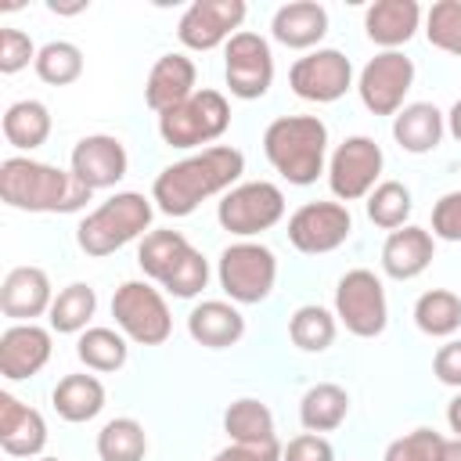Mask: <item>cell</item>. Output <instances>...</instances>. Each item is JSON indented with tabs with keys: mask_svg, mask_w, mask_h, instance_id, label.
Returning <instances> with one entry per match:
<instances>
[{
	"mask_svg": "<svg viewBox=\"0 0 461 461\" xmlns=\"http://www.w3.org/2000/svg\"><path fill=\"white\" fill-rule=\"evenodd\" d=\"M281 216H285V191L270 180H245L230 187L216 205L220 227L241 241L277 227Z\"/></svg>",
	"mask_w": 461,
	"mask_h": 461,
	"instance_id": "cell-8",
	"label": "cell"
},
{
	"mask_svg": "<svg viewBox=\"0 0 461 461\" xmlns=\"http://www.w3.org/2000/svg\"><path fill=\"white\" fill-rule=\"evenodd\" d=\"M216 277L234 306H256L274 292L277 256L259 241H234L220 252Z\"/></svg>",
	"mask_w": 461,
	"mask_h": 461,
	"instance_id": "cell-6",
	"label": "cell"
},
{
	"mask_svg": "<svg viewBox=\"0 0 461 461\" xmlns=\"http://www.w3.org/2000/svg\"><path fill=\"white\" fill-rule=\"evenodd\" d=\"M335 331H339V317L317 303H306L288 317V339L303 353H324L335 342Z\"/></svg>",
	"mask_w": 461,
	"mask_h": 461,
	"instance_id": "cell-33",
	"label": "cell"
},
{
	"mask_svg": "<svg viewBox=\"0 0 461 461\" xmlns=\"http://www.w3.org/2000/svg\"><path fill=\"white\" fill-rule=\"evenodd\" d=\"M223 79L238 101H259L274 83V54L259 32L241 29L223 47Z\"/></svg>",
	"mask_w": 461,
	"mask_h": 461,
	"instance_id": "cell-11",
	"label": "cell"
},
{
	"mask_svg": "<svg viewBox=\"0 0 461 461\" xmlns=\"http://www.w3.org/2000/svg\"><path fill=\"white\" fill-rule=\"evenodd\" d=\"M414 324L429 339H450L461 328V295L450 288H429L414 303Z\"/></svg>",
	"mask_w": 461,
	"mask_h": 461,
	"instance_id": "cell-32",
	"label": "cell"
},
{
	"mask_svg": "<svg viewBox=\"0 0 461 461\" xmlns=\"http://www.w3.org/2000/svg\"><path fill=\"white\" fill-rule=\"evenodd\" d=\"M411 212H414V198H411V187L400 184V180H382L367 194V220L375 227L389 230V234L400 230V227H407Z\"/></svg>",
	"mask_w": 461,
	"mask_h": 461,
	"instance_id": "cell-36",
	"label": "cell"
},
{
	"mask_svg": "<svg viewBox=\"0 0 461 461\" xmlns=\"http://www.w3.org/2000/svg\"><path fill=\"white\" fill-rule=\"evenodd\" d=\"M0 126H4V137H7L11 148H18V151H36L40 144H47L54 122H50V112H47L43 101L25 97V101L7 104Z\"/></svg>",
	"mask_w": 461,
	"mask_h": 461,
	"instance_id": "cell-30",
	"label": "cell"
},
{
	"mask_svg": "<svg viewBox=\"0 0 461 461\" xmlns=\"http://www.w3.org/2000/svg\"><path fill=\"white\" fill-rule=\"evenodd\" d=\"M0 447L7 457H40L47 447V421L14 393H0Z\"/></svg>",
	"mask_w": 461,
	"mask_h": 461,
	"instance_id": "cell-19",
	"label": "cell"
},
{
	"mask_svg": "<svg viewBox=\"0 0 461 461\" xmlns=\"http://www.w3.org/2000/svg\"><path fill=\"white\" fill-rule=\"evenodd\" d=\"M223 432L230 436V443L281 450L270 407H267L263 400H252V396H241V400H234V403L223 411Z\"/></svg>",
	"mask_w": 461,
	"mask_h": 461,
	"instance_id": "cell-26",
	"label": "cell"
},
{
	"mask_svg": "<svg viewBox=\"0 0 461 461\" xmlns=\"http://www.w3.org/2000/svg\"><path fill=\"white\" fill-rule=\"evenodd\" d=\"M432 238L461 241V191H447L432 205Z\"/></svg>",
	"mask_w": 461,
	"mask_h": 461,
	"instance_id": "cell-42",
	"label": "cell"
},
{
	"mask_svg": "<svg viewBox=\"0 0 461 461\" xmlns=\"http://www.w3.org/2000/svg\"><path fill=\"white\" fill-rule=\"evenodd\" d=\"M353 234V216L342 202H306L288 216V241L303 256H324L346 245Z\"/></svg>",
	"mask_w": 461,
	"mask_h": 461,
	"instance_id": "cell-14",
	"label": "cell"
},
{
	"mask_svg": "<svg viewBox=\"0 0 461 461\" xmlns=\"http://www.w3.org/2000/svg\"><path fill=\"white\" fill-rule=\"evenodd\" d=\"M126 342L130 339L122 331H115V328H86L79 335V342H76V357L90 371L108 375V371H119L126 364V357H130V346Z\"/></svg>",
	"mask_w": 461,
	"mask_h": 461,
	"instance_id": "cell-34",
	"label": "cell"
},
{
	"mask_svg": "<svg viewBox=\"0 0 461 461\" xmlns=\"http://www.w3.org/2000/svg\"><path fill=\"white\" fill-rule=\"evenodd\" d=\"M104 400H108V393H104L101 378H94V375H65L50 393L58 418L72 421V425L94 421L104 411Z\"/></svg>",
	"mask_w": 461,
	"mask_h": 461,
	"instance_id": "cell-27",
	"label": "cell"
},
{
	"mask_svg": "<svg viewBox=\"0 0 461 461\" xmlns=\"http://www.w3.org/2000/svg\"><path fill=\"white\" fill-rule=\"evenodd\" d=\"M54 292L43 267H14L0 285V310L14 324H36V317L50 313Z\"/></svg>",
	"mask_w": 461,
	"mask_h": 461,
	"instance_id": "cell-18",
	"label": "cell"
},
{
	"mask_svg": "<svg viewBox=\"0 0 461 461\" xmlns=\"http://www.w3.org/2000/svg\"><path fill=\"white\" fill-rule=\"evenodd\" d=\"M94 313H97V292L83 281H72L54 295L47 321H50V331L58 335H83Z\"/></svg>",
	"mask_w": 461,
	"mask_h": 461,
	"instance_id": "cell-31",
	"label": "cell"
},
{
	"mask_svg": "<svg viewBox=\"0 0 461 461\" xmlns=\"http://www.w3.org/2000/svg\"><path fill=\"white\" fill-rule=\"evenodd\" d=\"M115 328L137 346H162L173 335V313L162 292L148 281H122L112 295Z\"/></svg>",
	"mask_w": 461,
	"mask_h": 461,
	"instance_id": "cell-7",
	"label": "cell"
},
{
	"mask_svg": "<svg viewBox=\"0 0 461 461\" xmlns=\"http://www.w3.org/2000/svg\"><path fill=\"white\" fill-rule=\"evenodd\" d=\"M425 36L432 47L461 58V0H439L425 14Z\"/></svg>",
	"mask_w": 461,
	"mask_h": 461,
	"instance_id": "cell-38",
	"label": "cell"
},
{
	"mask_svg": "<svg viewBox=\"0 0 461 461\" xmlns=\"http://www.w3.org/2000/svg\"><path fill=\"white\" fill-rule=\"evenodd\" d=\"M447 130L454 133V140L461 144V97L450 104V112H447Z\"/></svg>",
	"mask_w": 461,
	"mask_h": 461,
	"instance_id": "cell-47",
	"label": "cell"
},
{
	"mask_svg": "<svg viewBox=\"0 0 461 461\" xmlns=\"http://www.w3.org/2000/svg\"><path fill=\"white\" fill-rule=\"evenodd\" d=\"M194 79H198V68L187 54H162L151 72H148V83H144V101L155 115L184 104L191 94H194Z\"/></svg>",
	"mask_w": 461,
	"mask_h": 461,
	"instance_id": "cell-21",
	"label": "cell"
},
{
	"mask_svg": "<svg viewBox=\"0 0 461 461\" xmlns=\"http://www.w3.org/2000/svg\"><path fill=\"white\" fill-rule=\"evenodd\" d=\"M267 162L295 187L317 184L328 158V126L317 115H277L263 130Z\"/></svg>",
	"mask_w": 461,
	"mask_h": 461,
	"instance_id": "cell-3",
	"label": "cell"
},
{
	"mask_svg": "<svg viewBox=\"0 0 461 461\" xmlns=\"http://www.w3.org/2000/svg\"><path fill=\"white\" fill-rule=\"evenodd\" d=\"M411 86H414V61L403 50L375 54L357 76V94L371 115H396Z\"/></svg>",
	"mask_w": 461,
	"mask_h": 461,
	"instance_id": "cell-13",
	"label": "cell"
},
{
	"mask_svg": "<svg viewBox=\"0 0 461 461\" xmlns=\"http://www.w3.org/2000/svg\"><path fill=\"white\" fill-rule=\"evenodd\" d=\"M335 317L357 339H375L389 324V303L375 270H346L335 285Z\"/></svg>",
	"mask_w": 461,
	"mask_h": 461,
	"instance_id": "cell-9",
	"label": "cell"
},
{
	"mask_svg": "<svg viewBox=\"0 0 461 461\" xmlns=\"http://www.w3.org/2000/svg\"><path fill=\"white\" fill-rule=\"evenodd\" d=\"M230 126V104L220 90L205 86V90H194L184 104L169 108L158 115V137L162 144L169 148H202V144H212L216 137H223Z\"/></svg>",
	"mask_w": 461,
	"mask_h": 461,
	"instance_id": "cell-5",
	"label": "cell"
},
{
	"mask_svg": "<svg viewBox=\"0 0 461 461\" xmlns=\"http://www.w3.org/2000/svg\"><path fill=\"white\" fill-rule=\"evenodd\" d=\"M68 169L90 191H104V187H115L126 176L130 158H126V148H122L119 137H112V133H86V137L76 140V148L68 155Z\"/></svg>",
	"mask_w": 461,
	"mask_h": 461,
	"instance_id": "cell-16",
	"label": "cell"
},
{
	"mask_svg": "<svg viewBox=\"0 0 461 461\" xmlns=\"http://www.w3.org/2000/svg\"><path fill=\"white\" fill-rule=\"evenodd\" d=\"M50 328L40 324H11L0 335V375L7 382H25L40 375L50 360Z\"/></svg>",
	"mask_w": 461,
	"mask_h": 461,
	"instance_id": "cell-17",
	"label": "cell"
},
{
	"mask_svg": "<svg viewBox=\"0 0 461 461\" xmlns=\"http://www.w3.org/2000/svg\"><path fill=\"white\" fill-rule=\"evenodd\" d=\"M288 86L295 97L313 104H331L353 86V61L335 47H317L292 61Z\"/></svg>",
	"mask_w": 461,
	"mask_h": 461,
	"instance_id": "cell-12",
	"label": "cell"
},
{
	"mask_svg": "<svg viewBox=\"0 0 461 461\" xmlns=\"http://www.w3.org/2000/svg\"><path fill=\"white\" fill-rule=\"evenodd\" d=\"M148 432L137 418H112L97 432V457L101 461H144Z\"/></svg>",
	"mask_w": 461,
	"mask_h": 461,
	"instance_id": "cell-35",
	"label": "cell"
},
{
	"mask_svg": "<svg viewBox=\"0 0 461 461\" xmlns=\"http://www.w3.org/2000/svg\"><path fill=\"white\" fill-rule=\"evenodd\" d=\"M382 166H385V155L382 148L364 137V133H353L346 137L331 158H328V187L339 202H357V198H367L382 180Z\"/></svg>",
	"mask_w": 461,
	"mask_h": 461,
	"instance_id": "cell-10",
	"label": "cell"
},
{
	"mask_svg": "<svg viewBox=\"0 0 461 461\" xmlns=\"http://www.w3.org/2000/svg\"><path fill=\"white\" fill-rule=\"evenodd\" d=\"M209 285V259L198 252V249H191V256L173 270V277L162 285L173 299H194L202 288Z\"/></svg>",
	"mask_w": 461,
	"mask_h": 461,
	"instance_id": "cell-40",
	"label": "cell"
},
{
	"mask_svg": "<svg viewBox=\"0 0 461 461\" xmlns=\"http://www.w3.org/2000/svg\"><path fill=\"white\" fill-rule=\"evenodd\" d=\"M0 198L22 212H79L94 191L50 162L11 155L0 162Z\"/></svg>",
	"mask_w": 461,
	"mask_h": 461,
	"instance_id": "cell-2",
	"label": "cell"
},
{
	"mask_svg": "<svg viewBox=\"0 0 461 461\" xmlns=\"http://www.w3.org/2000/svg\"><path fill=\"white\" fill-rule=\"evenodd\" d=\"M443 447L447 439L436 429H414V432L396 436L385 447L382 461H443Z\"/></svg>",
	"mask_w": 461,
	"mask_h": 461,
	"instance_id": "cell-39",
	"label": "cell"
},
{
	"mask_svg": "<svg viewBox=\"0 0 461 461\" xmlns=\"http://www.w3.org/2000/svg\"><path fill=\"white\" fill-rule=\"evenodd\" d=\"M245 14V0H194L176 22V40L187 50H212L220 43L227 47V40L241 32Z\"/></svg>",
	"mask_w": 461,
	"mask_h": 461,
	"instance_id": "cell-15",
	"label": "cell"
},
{
	"mask_svg": "<svg viewBox=\"0 0 461 461\" xmlns=\"http://www.w3.org/2000/svg\"><path fill=\"white\" fill-rule=\"evenodd\" d=\"M36 43L29 40V32L22 29H0V72L4 76H14L22 72L29 61L36 65Z\"/></svg>",
	"mask_w": 461,
	"mask_h": 461,
	"instance_id": "cell-41",
	"label": "cell"
},
{
	"mask_svg": "<svg viewBox=\"0 0 461 461\" xmlns=\"http://www.w3.org/2000/svg\"><path fill=\"white\" fill-rule=\"evenodd\" d=\"M349 414V393L335 382H317L299 400V425L306 432H335Z\"/></svg>",
	"mask_w": 461,
	"mask_h": 461,
	"instance_id": "cell-29",
	"label": "cell"
},
{
	"mask_svg": "<svg viewBox=\"0 0 461 461\" xmlns=\"http://www.w3.org/2000/svg\"><path fill=\"white\" fill-rule=\"evenodd\" d=\"M191 241L180 230H148L137 245V267L144 270V277L166 285L173 277V270L191 256Z\"/></svg>",
	"mask_w": 461,
	"mask_h": 461,
	"instance_id": "cell-28",
	"label": "cell"
},
{
	"mask_svg": "<svg viewBox=\"0 0 461 461\" xmlns=\"http://www.w3.org/2000/svg\"><path fill=\"white\" fill-rule=\"evenodd\" d=\"M281 461H335V447L317 432H299L285 443Z\"/></svg>",
	"mask_w": 461,
	"mask_h": 461,
	"instance_id": "cell-43",
	"label": "cell"
},
{
	"mask_svg": "<svg viewBox=\"0 0 461 461\" xmlns=\"http://www.w3.org/2000/svg\"><path fill=\"white\" fill-rule=\"evenodd\" d=\"M151 216H155L151 198H144L140 191H119L79 220L76 245L94 259L112 256L133 238H144V230L151 227Z\"/></svg>",
	"mask_w": 461,
	"mask_h": 461,
	"instance_id": "cell-4",
	"label": "cell"
},
{
	"mask_svg": "<svg viewBox=\"0 0 461 461\" xmlns=\"http://www.w3.org/2000/svg\"><path fill=\"white\" fill-rule=\"evenodd\" d=\"M447 133V115L429 104V101H414V104H403L396 115H393V140L407 151V155H429L439 148Z\"/></svg>",
	"mask_w": 461,
	"mask_h": 461,
	"instance_id": "cell-25",
	"label": "cell"
},
{
	"mask_svg": "<svg viewBox=\"0 0 461 461\" xmlns=\"http://www.w3.org/2000/svg\"><path fill=\"white\" fill-rule=\"evenodd\" d=\"M241 173L245 155L230 144H212L180 162H169L151 184V202L166 216H191L205 198L238 187Z\"/></svg>",
	"mask_w": 461,
	"mask_h": 461,
	"instance_id": "cell-1",
	"label": "cell"
},
{
	"mask_svg": "<svg viewBox=\"0 0 461 461\" xmlns=\"http://www.w3.org/2000/svg\"><path fill=\"white\" fill-rule=\"evenodd\" d=\"M443 461H461V439H457V436L447 439V447H443Z\"/></svg>",
	"mask_w": 461,
	"mask_h": 461,
	"instance_id": "cell-48",
	"label": "cell"
},
{
	"mask_svg": "<svg viewBox=\"0 0 461 461\" xmlns=\"http://www.w3.org/2000/svg\"><path fill=\"white\" fill-rule=\"evenodd\" d=\"M421 25V7L414 0H375L364 11V32L371 43L396 50L403 47Z\"/></svg>",
	"mask_w": 461,
	"mask_h": 461,
	"instance_id": "cell-24",
	"label": "cell"
},
{
	"mask_svg": "<svg viewBox=\"0 0 461 461\" xmlns=\"http://www.w3.org/2000/svg\"><path fill=\"white\" fill-rule=\"evenodd\" d=\"M32 68H36V76L43 83L68 86V83H76L83 76V50L76 43H68V40H50V43L40 47Z\"/></svg>",
	"mask_w": 461,
	"mask_h": 461,
	"instance_id": "cell-37",
	"label": "cell"
},
{
	"mask_svg": "<svg viewBox=\"0 0 461 461\" xmlns=\"http://www.w3.org/2000/svg\"><path fill=\"white\" fill-rule=\"evenodd\" d=\"M187 335L205 349H227L238 346L245 335V317L234 303L205 299L187 313Z\"/></svg>",
	"mask_w": 461,
	"mask_h": 461,
	"instance_id": "cell-23",
	"label": "cell"
},
{
	"mask_svg": "<svg viewBox=\"0 0 461 461\" xmlns=\"http://www.w3.org/2000/svg\"><path fill=\"white\" fill-rule=\"evenodd\" d=\"M328 32V11L317 0H292L274 11L270 36L288 50H313Z\"/></svg>",
	"mask_w": 461,
	"mask_h": 461,
	"instance_id": "cell-22",
	"label": "cell"
},
{
	"mask_svg": "<svg viewBox=\"0 0 461 461\" xmlns=\"http://www.w3.org/2000/svg\"><path fill=\"white\" fill-rule=\"evenodd\" d=\"M447 425H450V432L461 439V393L447 403Z\"/></svg>",
	"mask_w": 461,
	"mask_h": 461,
	"instance_id": "cell-46",
	"label": "cell"
},
{
	"mask_svg": "<svg viewBox=\"0 0 461 461\" xmlns=\"http://www.w3.org/2000/svg\"><path fill=\"white\" fill-rule=\"evenodd\" d=\"M285 450V447H281ZM281 450H267V447H245V443H230L223 447L212 461H281Z\"/></svg>",
	"mask_w": 461,
	"mask_h": 461,
	"instance_id": "cell-45",
	"label": "cell"
},
{
	"mask_svg": "<svg viewBox=\"0 0 461 461\" xmlns=\"http://www.w3.org/2000/svg\"><path fill=\"white\" fill-rule=\"evenodd\" d=\"M36 461H61V457H36Z\"/></svg>",
	"mask_w": 461,
	"mask_h": 461,
	"instance_id": "cell-49",
	"label": "cell"
},
{
	"mask_svg": "<svg viewBox=\"0 0 461 461\" xmlns=\"http://www.w3.org/2000/svg\"><path fill=\"white\" fill-rule=\"evenodd\" d=\"M432 375L450 385V389H461V339H450L447 346L436 349L432 357Z\"/></svg>",
	"mask_w": 461,
	"mask_h": 461,
	"instance_id": "cell-44",
	"label": "cell"
},
{
	"mask_svg": "<svg viewBox=\"0 0 461 461\" xmlns=\"http://www.w3.org/2000/svg\"><path fill=\"white\" fill-rule=\"evenodd\" d=\"M432 256H436L432 230L407 223V227H400V230H393L385 238V245H382V270L393 281H414V277H421L429 270Z\"/></svg>",
	"mask_w": 461,
	"mask_h": 461,
	"instance_id": "cell-20",
	"label": "cell"
}]
</instances>
